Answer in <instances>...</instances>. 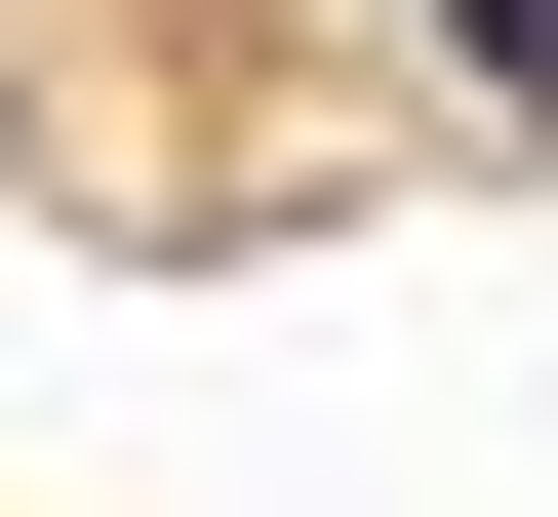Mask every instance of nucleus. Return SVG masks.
Returning a JSON list of instances; mask_svg holds the SVG:
<instances>
[{"instance_id":"1","label":"nucleus","mask_w":558,"mask_h":517,"mask_svg":"<svg viewBox=\"0 0 558 517\" xmlns=\"http://www.w3.org/2000/svg\"><path fill=\"white\" fill-rule=\"evenodd\" d=\"M439 40H478V81H519V120H558V0H439Z\"/></svg>"}]
</instances>
